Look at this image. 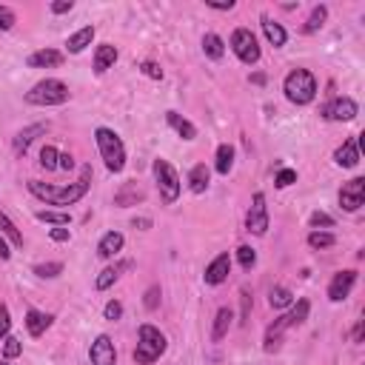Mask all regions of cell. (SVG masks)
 Listing matches in <instances>:
<instances>
[{
    "label": "cell",
    "mask_w": 365,
    "mask_h": 365,
    "mask_svg": "<svg viewBox=\"0 0 365 365\" xmlns=\"http://www.w3.org/2000/svg\"><path fill=\"white\" fill-rule=\"evenodd\" d=\"M89 180H92V169H89V166H83V172H80V180H78V183L49 186V183H40V180H29L26 186H29V191H32L37 200H43L46 205H57V208H63V205H75L78 200H83V197H86V191H89Z\"/></svg>",
    "instance_id": "obj_1"
},
{
    "label": "cell",
    "mask_w": 365,
    "mask_h": 365,
    "mask_svg": "<svg viewBox=\"0 0 365 365\" xmlns=\"http://www.w3.org/2000/svg\"><path fill=\"white\" fill-rule=\"evenodd\" d=\"M169 342H166V334L152 325V323H143L137 328V348H134V362L137 365H152L157 362L163 354H166Z\"/></svg>",
    "instance_id": "obj_2"
},
{
    "label": "cell",
    "mask_w": 365,
    "mask_h": 365,
    "mask_svg": "<svg viewBox=\"0 0 365 365\" xmlns=\"http://www.w3.org/2000/svg\"><path fill=\"white\" fill-rule=\"evenodd\" d=\"M95 143H97V152H100L106 169L112 174H120L126 169V145H123L120 134L109 126H97L95 128Z\"/></svg>",
    "instance_id": "obj_3"
},
{
    "label": "cell",
    "mask_w": 365,
    "mask_h": 365,
    "mask_svg": "<svg viewBox=\"0 0 365 365\" xmlns=\"http://www.w3.org/2000/svg\"><path fill=\"white\" fill-rule=\"evenodd\" d=\"M282 92L288 97V103L294 106H309L317 97V78L309 68H291L285 80H282Z\"/></svg>",
    "instance_id": "obj_4"
},
{
    "label": "cell",
    "mask_w": 365,
    "mask_h": 365,
    "mask_svg": "<svg viewBox=\"0 0 365 365\" xmlns=\"http://www.w3.org/2000/svg\"><path fill=\"white\" fill-rule=\"evenodd\" d=\"M68 100V86L57 78H46L40 83H35L29 92H26V103L29 106H40V109H49V106H63Z\"/></svg>",
    "instance_id": "obj_5"
},
{
    "label": "cell",
    "mask_w": 365,
    "mask_h": 365,
    "mask_svg": "<svg viewBox=\"0 0 365 365\" xmlns=\"http://www.w3.org/2000/svg\"><path fill=\"white\" fill-rule=\"evenodd\" d=\"M152 172H155V183H157L160 200H163L166 205H174V203L180 200V189H183V183H180V174H177V169H174V166H172L169 160L157 157V160L152 163Z\"/></svg>",
    "instance_id": "obj_6"
},
{
    "label": "cell",
    "mask_w": 365,
    "mask_h": 365,
    "mask_svg": "<svg viewBox=\"0 0 365 365\" xmlns=\"http://www.w3.org/2000/svg\"><path fill=\"white\" fill-rule=\"evenodd\" d=\"M232 52L240 57V63H246V66H254L257 60H260V43H257V35L251 32V29H246V26H240V29H234L232 32Z\"/></svg>",
    "instance_id": "obj_7"
},
{
    "label": "cell",
    "mask_w": 365,
    "mask_h": 365,
    "mask_svg": "<svg viewBox=\"0 0 365 365\" xmlns=\"http://www.w3.org/2000/svg\"><path fill=\"white\" fill-rule=\"evenodd\" d=\"M246 229L254 234V237H263L268 232V205H265V194L257 191L251 197V208L246 214Z\"/></svg>",
    "instance_id": "obj_8"
},
{
    "label": "cell",
    "mask_w": 365,
    "mask_h": 365,
    "mask_svg": "<svg viewBox=\"0 0 365 365\" xmlns=\"http://www.w3.org/2000/svg\"><path fill=\"white\" fill-rule=\"evenodd\" d=\"M357 114H359V106H357V100H351V97H334V100H328V103L320 109V117L334 120V123H348V120H354Z\"/></svg>",
    "instance_id": "obj_9"
},
{
    "label": "cell",
    "mask_w": 365,
    "mask_h": 365,
    "mask_svg": "<svg viewBox=\"0 0 365 365\" xmlns=\"http://www.w3.org/2000/svg\"><path fill=\"white\" fill-rule=\"evenodd\" d=\"M362 203H365V180L362 177H354V180L342 183V189H340V205L345 211H359Z\"/></svg>",
    "instance_id": "obj_10"
},
{
    "label": "cell",
    "mask_w": 365,
    "mask_h": 365,
    "mask_svg": "<svg viewBox=\"0 0 365 365\" xmlns=\"http://www.w3.org/2000/svg\"><path fill=\"white\" fill-rule=\"evenodd\" d=\"M89 359H92V365H117V348L109 334L95 337L92 348H89Z\"/></svg>",
    "instance_id": "obj_11"
},
{
    "label": "cell",
    "mask_w": 365,
    "mask_h": 365,
    "mask_svg": "<svg viewBox=\"0 0 365 365\" xmlns=\"http://www.w3.org/2000/svg\"><path fill=\"white\" fill-rule=\"evenodd\" d=\"M357 285V271H340L334 274V280L328 282V300L331 303H342L348 294H351V288Z\"/></svg>",
    "instance_id": "obj_12"
},
{
    "label": "cell",
    "mask_w": 365,
    "mask_h": 365,
    "mask_svg": "<svg viewBox=\"0 0 365 365\" xmlns=\"http://www.w3.org/2000/svg\"><path fill=\"white\" fill-rule=\"evenodd\" d=\"M229 271H232V257L223 251V254H217V257L205 265L203 280H205V285H223V282L229 280Z\"/></svg>",
    "instance_id": "obj_13"
},
{
    "label": "cell",
    "mask_w": 365,
    "mask_h": 365,
    "mask_svg": "<svg viewBox=\"0 0 365 365\" xmlns=\"http://www.w3.org/2000/svg\"><path fill=\"white\" fill-rule=\"evenodd\" d=\"M291 328V323H288V314H282V317H277L268 328H265V337H263V348L268 351V354H274L280 345H282V337H285V331Z\"/></svg>",
    "instance_id": "obj_14"
},
{
    "label": "cell",
    "mask_w": 365,
    "mask_h": 365,
    "mask_svg": "<svg viewBox=\"0 0 365 365\" xmlns=\"http://www.w3.org/2000/svg\"><path fill=\"white\" fill-rule=\"evenodd\" d=\"M359 157H362V152H359V145H357V137L342 140V145L334 152V163H337V166H342V169H354V166H359Z\"/></svg>",
    "instance_id": "obj_15"
},
{
    "label": "cell",
    "mask_w": 365,
    "mask_h": 365,
    "mask_svg": "<svg viewBox=\"0 0 365 365\" xmlns=\"http://www.w3.org/2000/svg\"><path fill=\"white\" fill-rule=\"evenodd\" d=\"M143 200H145V191L137 186V180H128V183H123V186L117 189V194H114V205H120V208L137 205V203H143Z\"/></svg>",
    "instance_id": "obj_16"
},
{
    "label": "cell",
    "mask_w": 365,
    "mask_h": 365,
    "mask_svg": "<svg viewBox=\"0 0 365 365\" xmlns=\"http://www.w3.org/2000/svg\"><path fill=\"white\" fill-rule=\"evenodd\" d=\"M123 246H126V237L120 232H106L100 237V243H97V257L100 260H112V257H117L123 251Z\"/></svg>",
    "instance_id": "obj_17"
},
{
    "label": "cell",
    "mask_w": 365,
    "mask_h": 365,
    "mask_svg": "<svg viewBox=\"0 0 365 365\" xmlns=\"http://www.w3.org/2000/svg\"><path fill=\"white\" fill-rule=\"evenodd\" d=\"M46 131H49V123H32V126H26V128L18 131V137H15V152H18V155H26L29 145H32L40 134H46Z\"/></svg>",
    "instance_id": "obj_18"
},
{
    "label": "cell",
    "mask_w": 365,
    "mask_h": 365,
    "mask_svg": "<svg viewBox=\"0 0 365 365\" xmlns=\"http://www.w3.org/2000/svg\"><path fill=\"white\" fill-rule=\"evenodd\" d=\"M117 57H120L117 46H112V43H100V46L95 49V75H106V71L117 63Z\"/></svg>",
    "instance_id": "obj_19"
},
{
    "label": "cell",
    "mask_w": 365,
    "mask_h": 365,
    "mask_svg": "<svg viewBox=\"0 0 365 365\" xmlns=\"http://www.w3.org/2000/svg\"><path fill=\"white\" fill-rule=\"evenodd\" d=\"M52 314H46V311H37V309H29L26 311V331L32 334V337H43L46 331H49V325H52Z\"/></svg>",
    "instance_id": "obj_20"
},
{
    "label": "cell",
    "mask_w": 365,
    "mask_h": 365,
    "mask_svg": "<svg viewBox=\"0 0 365 365\" xmlns=\"http://www.w3.org/2000/svg\"><path fill=\"white\" fill-rule=\"evenodd\" d=\"M232 320H234V311H232L229 306L217 309V314H214V328H211V342H220V340L232 331Z\"/></svg>",
    "instance_id": "obj_21"
},
{
    "label": "cell",
    "mask_w": 365,
    "mask_h": 365,
    "mask_svg": "<svg viewBox=\"0 0 365 365\" xmlns=\"http://www.w3.org/2000/svg\"><path fill=\"white\" fill-rule=\"evenodd\" d=\"M26 63L32 68H54V66L63 63V52H57V49H40V52H32Z\"/></svg>",
    "instance_id": "obj_22"
},
{
    "label": "cell",
    "mask_w": 365,
    "mask_h": 365,
    "mask_svg": "<svg viewBox=\"0 0 365 365\" xmlns=\"http://www.w3.org/2000/svg\"><path fill=\"white\" fill-rule=\"evenodd\" d=\"M92 40H95V26H83V29H78V32L68 35L66 49H68L71 54H80L86 46H92Z\"/></svg>",
    "instance_id": "obj_23"
},
{
    "label": "cell",
    "mask_w": 365,
    "mask_h": 365,
    "mask_svg": "<svg viewBox=\"0 0 365 365\" xmlns=\"http://www.w3.org/2000/svg\"><path fill=\"white\" fill-rule=\"evenodd\" d=\"M260 23H263V32H265V40L274 46V49H282L285 46V40H288V32L277 23V20H271L268 15H263L260 18Z\"/></svg>",
    "instance_id": "obj_24"
},
{
    "label": "cell",
    "mask_w": 365,
    "mask_h": 365,
    "mask_svg": "<svg viewBox=\"0 0 365 365\" xmlns=\"http://www.w3.org/2000/svg\"><path fill=\"white\" fill-rule=\"evenodd\" d=\"M214 169L217 174H229L234 169V145L232 143H223V145H217V155H214Z\"/></svg>",
    "instance_id": "obj_25"
},
{
    "label": "cell",
    "mask_w": 365,
    "mask_h": 365,
    "mask_svg": "<svg viewBox=\"0 0 365 365\" xmlns=\"http://www.w3.org/2000/svg\"><path fill=\"white\" fill-rule=\"evenodd\" d=\"M208 183H211V172H208V166H205V163L191 166V172H189V189H191L194 194H205Z\"/></svg>",
    "instance_id": "obj_26"
},
{
    "label": "cell",
    "mask_w": 365,
    "mask_h": 365,
    "mask_svg": "<svg viewBox=\"0 0 365 365\" xmlns=\"http://www.w3.org/2000/svg\"><path fill=\"white\" fill-rule=\"evenodd\" d=\"M166 123H169L183 140H194V137H197V126H194L191 120H186L183 114H177V112H166Z\"/></svg>",
    "instance_id": "obj_27"
},
{
    "label": "cell",
    "mask_w": 365,
    "mask_h": 365,
    "mask_svg": "<svg viewBox=\"0 0 365 365\" xmlns=\"http://www.w3.org/2000/svg\"><path fill=\"white\" fill-rule=\"evenodd\" d=\"M203 52H205L208 60H223V54H226V40H223L220 35L208 32V35L203 37Z\"/></svg>",
    "instance_id": "obj_28"
},
{
    "label": "cell",
    "mask_w": 365,
    "mask_h": 365,
    "mask_svg": "<svg viewBox=\"0 0 365 365\" xmlns=\"http://www.w3.org/2000/svg\"><path fill=\"white\" fill-rule=\"evenodd\" d=\"M35 217L40 223H49V226H68L71 223V214L63 211V208H40V211H35Z\"/></svg>",
    "instance_id": "obj_29"
},
{
    "label": "cell",
    "mask_w": 365,
    "mask_h": 365,
    "mask_svg": "<svg viewBox=\"0 0 365 365\" xmlns=\"http://www.w3.org/2000/svg\"><path fill=\"white\" fill-rule=\"evenodd\" d=\"M325 20H328V6H325V4H320V6H314V9H311L309 20L303 23V32H306V35H314V32H320V29L325 26Z\"/></svg>",
    "instance_id": "obj_30"
},
{
    "label": "cell",
    "mask_w": 365,
    "mask_h": 365,
    "mask_svg": "<svg viewBox=\"0 0 365 365\" xmlns=\"http://www.w3.org/2000/svg\"><path fill=\"white\" fill-rule=\"evenodd\" d=\"M0 234H4L15 249H23V234L18 232V226L9 220V214L6 211H0Z\"/></svg>",
    "instance_id": "obj_31"
},
{
    "label": "cell",
    "mask_w": 365,
    "mask_h": 365,
    "mask_svg": "<svg viewBox=\"0 0 365 365\" xmlns=\"http://www.w3.org/2000/svg\"><path fill=\"white\" fill-rule=\"evenodd\" d=\"M291 303H294V294H291L285 285H274V288H271V294H268V306H271V309L280 311V309H288Z\"/></svg>",
    "instance_id": "obj_32"
},
{
    "label": "cell",
    "mask_w": 365,
    "mask_h": 365,
    "mask_svg": "<svg viewBox=\"0 0 365 365\" xmlns=\"http://www.w3.org/2000/svg\"><path fill=\"white\" fill-rule=\"evenodd\" d=\"M128 263H123V265H109V268H103L100 274H97V280H95V288L97 291H106V288H112L114 282H117V277H120V268H126Z\"/></svg>",
    "instance_id": "obj_33"
},
{
    "label": "cell",
    "mask_w": 365,
    "mask_h": 365,
    "mask_svg": "<svg viewBox=\"0 0 365 365\" xmlns=\"http://www.w3.org/2000/svg\"><path fill=\"white\" fill-rule=\"evenodd\" d=\"M309 311H311V303H309V300H297V303H291L288 323H291V325H303V323L309 320Z\"/></svg>",
    "instance_id": "obj_34"
},
{
    "label": "cell",
    "mask_w": 365,
    "mask_h": 365,
    "mask_svg": "<svg viewBox=\"0 0 365 365\" xmlns=\"http://www.w3.org/2000/svg\"><path fill=\"white\" fill-rule=\"evenodd\" d=\"M40 169H46V172L60 169V152L54 149V145H43L40 149Z\"/></svg>",
    "instance_id": "obj_35"
},
{
    "label": "cell",
    "mask_w": 365,
    "mask_h": 365,
    "mask_svg": "<svg viewBox=\"0 0 365 365\" xmlns=\"http://www.w3.org/2000/svg\"><path fill=\"white\" fill-rule=\"evenodd\" d=\"M334 243H337V237L331 232H311L309 234V246L311 249H331Z\"/></svg>",
    "instance_id": "obj_36"
},
{
    "label": "cell",
    "mask_w": 365,
    "mask_h": 365,
    "mask_svg": "<svg viewBox=\"0 0 365 365\" xmlns=\"http://www.w3.org/2000/svg\"><path fill=\"white\" fill-rule=\"evenodd\" d=\"M32 271H35L37 277H43V280H54V277L63 274V263H37Z\"/></svg>",
    "instance_id": "obj_37"
},
{
    "label": "cell",
    "mask_w": 365,
    "mask_h": 365,
    "mask_svg": "<svg viewBox=\"0 0 365 365\" xmlns=\"http://www.w3.org/2000/svg\"><path fill=\"white\" fill-rule=\"evenodd\" d=\"M237 263H240V268L251 271V268L257 265V251H254L251 246H240V249H237Z\"/></svg>",
    "instance_id": "obj_38"
},
{
    "label": "cell",
    "mask_w": 365,
    "mask_h": 365,
    "mask_svg": "<svg viewBox=\"0 0 365 365\" xmlns=\"http://www.w3.org/2000/svg\"><path fill=\"white\" fill-rule=\"evenodd\" d=\"M0 351H4V357H6V359H15V357H20V354H23V342H20L18 337H6L4 342H0Z\"/></svg>",
    "instance_id": "obj_39"
},
{
    "label": "cell",
    "mask_w": 365,
    "mask_h": 365,
    "mask_svg": "<svg viewBox=\"0 0 365 365\" xmlns=\"http://www.w3.org/2000/svg\"><path fill=\"white\" fill-rule=\"evenodd\" d=\"M309 226H311L314 232H320V229H334V217L325 214V211H314V214L309 217Z\"/></svg>",
    "instance_id": "obj_40"
},
{
    "label": "cell",
    "mask_w": 365,
    "mask_h": 365,
    "mask_svg": "<svg viewBox=\"0 0 365 365\" xmlns=\"http://www.w3.org/2000/svg\"><path fill=\"white\" fill-rule=\"evenodd\" d=\"M160 297H163L160 285H152L149 291H145V297H143V306H145V311H155V309L160 306Z\"/></svg>",
    "instance_id": "obj_41"
},
{
    "label": "cell",
    "mask_w": 365,
    "mask_h": 365,
    "mask_svg": "<svg viewBox=\"0 0 365 365\" xmlns=\"http://www.w3.org/2000/svg\"><path fill=\"white\" fill-rule=\"evenodd\" d=\"M291 183H297V172L294 169H280L277 177H274V186L277 189H288Z\"/></svg>",
    "instance_id": "obj_42"
},
{
    "label": "cell",
    "mask_w": 365,
    "mask_h": 365,
    "mask_svg": "<svg viewBox=\"0 0 365 365\" xmlns=\"http://www.w3.org/2000/svg\"><path fill=\"white\" fill-rule=\"evenodd\" d=\"M251 317V291L240 288V323H249Z\"/></svg>",
    "instance_id": "obj_43"
},
{
    "label": "cell",
    "mask_w": 365,
    "mask_h": 365,
    "mask_svg": "<svg viewBox=\"0 0 365 365\" xmlns=\"http://www.w3.org/2000/svg\"><path fill=\"white\" fill-rule=\"evenodd\" d=\"M15 23H18L15 12H12L9 6H0V32H12V29H15Z\"/></svg>",
    "instance_id": "obj_44"
},
{
    "label": "cell",
    "mask_w": 365,
    "mask_h": 365,
    "mask_svg": "<svg viewBox=\"0 0 365 365\" xmlns=\"http://www.w3.org/2000/svg\"><path fill=\"white\" fill-rule=\"evenodd\" d=\"M140 71L145 78H152V80H163V68L155 63V60H145V63H140Z\"/></svg>",
    "instance_id": "obj_45"
},
{
    "label": "cell",
    "mask_w": 365,
    "mask_h": 365,
    "mask_svg": "<svg viewBox=\"0 0 365 365\" xmlns=\"http://www.w3.org/2000/svg\"><path fill=\"white\" fill-rule=\"evenodd\" d=\"M103 317H106L109 323L120 320V317H123V303H120V300H109V303H106V309H103Z\"/></svg>",
    "instance_id": "obj_46"
},
{
    "label": "cell",
    "mask_w": 365,
    "mask_h": 365,
    "mask_svg": "<svg viewBox=\"0 0 365 365\" xmlns=\"http://www.w3.org/2000/svg\"><path fill=\"white\" fill-rule=\"evenodd\" d=\"M9 328H12V314L6 306H0V342L9 337Z\"/></svg>",
    "instance_id": "obj_47"
},
{
    "label": "cell",
    "mask_w": 365,
    "mask_h": 365,
    "mask_svg": "<svg viewBox=\"0 0 365 365\" xmlns=\"http://www.w3.org/2000/svg\"><path fill=\"white\" fill-rule=\"evenodd\" d=\"M49 237H52L54 243H68V240H71V234H68V229H66V226H54V229H49Z\"/></svg>",
    "instance_id": "obj_48"
},
{
    "label": "cell",
    "mask_w": 365,
    "mask_h": 365,
    "mask_svg": "<svg viewBox=\"0 0 365 365\" xmlns=\"http://www.w3.org/2000/svg\"><path fill=\"white\" fill-rule=\"evenodd\" d=\"M71 9H75V4H71V0H54V4H52V12H54V15H66V12H71Z\"/></svg>",
    "instance_id": "obj_49"
},
{
    "label": "cell",
    "mask_w": 365,
    "mask_h": 365,
    "mask_svg": "<svg viewBox=\"0 0 365 365\" xmlns=\"http://www.w3.org/2000/svg\"><path fill=\"white\" fill-rule=\"evenodd\" d=\"M131 226L140 229V232H149V229H152V217H134Z\"/></svg>",
    "instance_id": "obj_50"
},
{
    "label": "cell",
    "mask_w": 365,
    "mask_h": 365,
    "mask_svg": "<svg viewBox=\"0 0 365 365\" xmlns=\"http://www.w3.org/2000/svg\"><path fill=\"white\" fill-rule=\"evenodd\" d=\"M205 6L214 9V12H232L237 4H234V0H229V4H208V0H205Z\"/></svg>",
    "instance_id": "obj_51"
},
{
    "label": "cell",
    "mask_w": 365,
    "mask_h": 365,
    "mask_svg": "<svg viewBox=\"0 0 365 365\" xmlns=\"http://www.w3.org/2000/svg\"><path fill=\"white\" fill-rule=\"evenodd\" d=\"M12 257V251H9V240L0 234V260H9Z\"/></svg>",
    "instance_id": "obj_52"
},
{
    "label": "cell",
    "mask_w": 365,
    "mask_h": 365,
    "mask_svg": "<svg viewBox=\"0 0 365 365\" xmlns=\"http://www.w3.org/2000/svg\"><path fill=\"white\" fill-rule=\"evenodd\" d=\"M60 169H66V172H68V169H75V157H71L68 152H66V155H60Z\"/></svg>",
    "instance_id": "obj_53"
},
{
    "label": "cell",
    "mask_w": 365,
    "mask_h": 365,
    "mask_svg": "<svg viewBox=\"0 0 365 365\" xmlns=\"http://www.w3.org/2000/svg\"><path fill=\"white\" fill-rule=\"evenodd\" d=\"M354 342H362V320L354 325Z\"/></svg>",
    "instance_id": "obj_54"
},
{
    "label": "cell",
    "mask_w": 365,
    "mask_h": 365,
    "mask_svg": "<svg viewBox=\"0 0 365 365\" xmlns=\"http://www.w3.org/2000/svg\"><path fill=\"white\" fill-rule=\"evenodd\" d=\"M251 80H254L257 86H263V83H265V75H251Z\"/></svg>",
    "instance_id": "obj_55"
},
{
    "label": "cell",
    "mask_w": 365,
    "mask_h": 365,
    "mask_svg": "<svg viewBox=\"0 0 365 365\" xmlns=\"http://www.w3.org/2000/svg\"><path fill=\"white\" fill-rule=\"evenodd\" d=\"M0 365H9V359H6V362H0Z\"/></svg>",
    "instance_id": "obj_56"
}]
</instances>
